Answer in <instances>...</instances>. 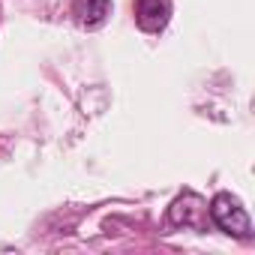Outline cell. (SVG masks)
<instances>
[{
  "label": "cell",
  "mask_w": 255,
  "mask_h": 255,
  "mask_svg": "<svg viewBox=\"0 0 255 255\" xmlns=\"http://www.w3.org/2000/svg\"><path fill=\"white\" fill-rule=\"evenodd\" d=\"M171 18L168 0H135V21L147 33H159Z\"/></svg>",
  "instance_id": "7a4b0ae2"
},
{
  "label": "cell",
  "mask_w": 255,
  "mask_h": 255,
  "mask_svg": "<svg viewBox=\"0 0 255 255\" xmlns=\"http://www.w3.org/2000/svg\"><path fill=\"white\" fill-rule=\"evenodd\" d=\"M210 219L216 222L219 231H225L231 237H240V240H249L252 237V219H249V213L228 192L213 195V201H210Z\"/></svg>",
  "instance_id": "6da1fadb"
},
{
  "label": "cell",
  "mask_w": 255,
  "mask_h": 255,
  "mask_svg": "<svg viewBox=\"0 0 255 255\" xmlns=\"http://www.w3.org/2000/svg\"><path fill=\"white\" fill-rule=\"evenodd\" d=\"M111 0H72V15L81 27H96L108 18Z\"/></svg>",
  "instance_id": "277c9868"
},
{
  "label": "cell",
  "mask_w": 255,
  "mask_h": 255,
  "mask_svg": "<svg viewBox=\"0 0 255 255\" xmlns=\"http://www.w3.org/2000/svg\"><path fill=\"white\" fill-rule=\"evenodd\" d=\"M204 201L195 192H183L171 207H168V222L171 225H189V228H201V213H204Z\"/></svg>",
  "instance_id": "3957f363"
}]
</instances>
